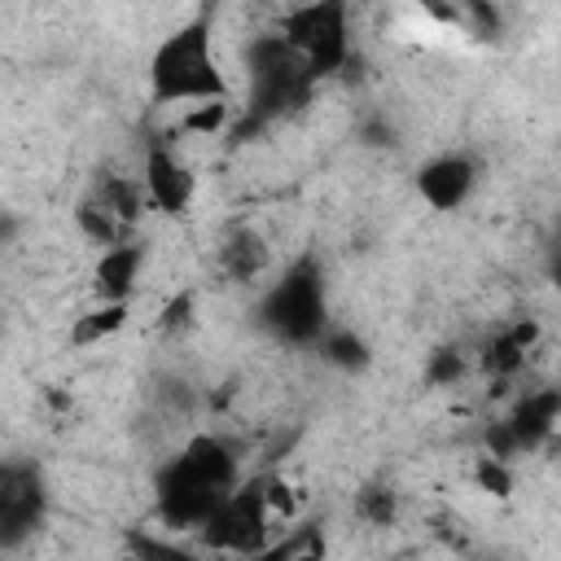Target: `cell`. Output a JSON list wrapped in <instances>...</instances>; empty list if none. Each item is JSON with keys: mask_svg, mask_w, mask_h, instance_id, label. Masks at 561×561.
<instances>
[{"mask_svg": "<svg viewBox=\"0 0 561 561\" xmlns=\"http://www.w3.org/2000/svg\"><path fill=\"white\" fill-rule=\"evenodd\" d=\"M535 342H539V324H535V320L504 324L500 333H491V337H486V346H482L478 364H482V373H491V377L508 381V377H517V373L526 368V355H530V346H535Z\"/></svg>", "mask_w": 561, "mask_h": 561, "instance_id": "7c38bea8", "label": "cell"}, {"mask_svg": "<svg viewBox=\"0 0 561 561\" xmlns=\"http://www.w3.org/2000/svg\"><path fill=\"white\" fill-rule=\"evenodd\" d=\"M276 35L302 57L311 79H329L346 66L351 57V22H346V0H298L280 13Z\"/></svg>", "mask_w": 561, "mask_h": 561, "instance_id": "5b68a950", "label": "cell"}, {"mask_svg": "<svg viewBox=\"0 0 561 561\" xmlns=\"http://www.w3.org/2000/svg\"><path fill=\"white\" fill-rule=\"evenodd\" d=\"M228 118H232V105H228V96H219V101H193V105H184V131H193V136H215V131H224L228 127Z\"/></svg>", "mask_w": 561, "mask_h": 561, "instance_id": "2e32d148", "label": "cell"}, {"mask_svg": "<svg viewBox=\"0 0 561 561\" xmlns=\"http://www.w3.org/2000/svg\"><path fill=\"white\" fill-rule=\"evenodd\" d=\"M465 351L460 346H438L434 355H430V364H425V377H430V386H456L460 377H465Z\"/></svg>", "mask_w": 561, "mask_h": 561, "instance_id": "ac0fdd59", "label": "cell"}, {"mask_svg": "<svg viewBox=\"0 0 561 561\" xmlns=\"http://www.w3.org/2000/svg\"><path fill=\"white\" fill-rule=\"evenodd\" d=\"M473 482H478L482 491H491V495H508V491H513V473H508V460L486 451V456L478 460V469H473Z\"/></svg>", "mask_w": 561, "mask_h": 561, "instance_id": "d6986e66", "label": "cell"}, {"mask_svg": "<svg viewBox=\"0 0 561 561\" xmlns=\"http://www.w3.org/2000/svg\"><path fill=\"white\" fill-rule=\"evenodd\" d=\"M44 517V482L31 465L0 460V548L22 543Z\"/></svg>", "mask_w": 561, "mask_h": 561, "instance_id": "ba28073f", "label": "cell"}, {"mask_svg": "<svg viewBox=\"0 0 561 561\" xmlns=\"http://www.w3.org/2000/svg\"><path fill=\"white\" fill-rule=\"evenodd\" d=\"M127 302H101L96 298V307L92 311H83L75 324H70V342L75 346H96V342H105V337H114L123 324H127Z\"/></svg>", "mask_w": 561, "mask_h": 561, "instance_id": "5bb4252c", "label": "cell"}, {"mask_svg": "<svg viewBox=\"0 0 561 561\" xmlns=\"http://www.w3.org/2000/svg\"><path fill=\"white\" fill-rule=\"evenodd\" d=\"M149 96L158 105H193L228 96V79L215 61L210 26L184 22L175 26L149 57Z\"/></svg>", "mask_w": 561, "mask_h": 561, "instance_id": "3957f363", "label": "cell"}, {"mask_svg": "<svg viewBox=\"0 0 561 561\" xmlns=\"http://www.w3.org/2000/svg\"><path fill=\"white\" fill-rule=\"evenodd\" d=\"M557 416H561V394H557L552 386L526 390V394L513 403V412L486 430L491 456H504V460H508V456H522V451L543 447V443L552 438V430H557Z\"/></svg>", "mask_w": 561, "mask_h": 561, "instance_id": "52a82bcc", "label": "cell"}, {"mask_svg": "<svg viewBox=\"0 0 561 561\" xmlns=\"http://www.w3.org/2000/svg\"><path fill=\"white\" fill-rule=\"evenodd\" d=\"M245 61V118H241V136H254L263 127H272L276 118L302 110L316 92L311 70L302 66V57L280 39V35H254L241 53Z\"/></svg>", "mask_w": 561, "mask_h": 561, "instance_id": "7a4b0ae2", "label": "cell"}, {"mask_svg": "<svg viewBox=\"0 0 561 561\" xmlns=\"http://www.w3.org/2000/svg\"><path fill=\"white\" fill-rule=\"evenodd\" d=\"M316 346H320V355L329 359V364H337V368H364L368 364V346L355 337V333H346V329H337V333H320L316 337Z\"/></svg>", "mask_w": 561, "mask_h": 561, "instance_id": "9a60e30c", "label": "cell"}, {"mask_svg": "<svg viewBox=\"0 0 561 561\" xmlns=\"http://www.w3.org/2000/svg\"><path fill=\"white\" fill-rule=\"evenodd\" d=\"M140 184H145L149 206L162 210V215L188 210V202H193V193H197V175H193L188 162H184L175 149H167V145H149Z\"/></svg>", "mask_w": 561, "mask_h": 561, "instance_id": "9c48e42d", "label": "cell"}, {"mask_svg": "<svg viewBox=\"0 0 561 561\" xmlns=\"http://www.w3.org/2000/svg\"><path fill=\"white\" fill-rule=\"evenodd\" d=\"M140 267H145V250L140 241H114L101 250L96 267H92V294L101 302H131V289L140 280Z\"/></svg>", "mask_w": 561, "mask_h": 561, "instance_id": "8fae6325", "label": "cell"}, {"mask_svg": "<svg viewBox=\"0 0 561 561\" xmlns=\"http://www.w3.org/2000/svg\"><path fill=\"white\" fill-rule=\"evenodd\" d=\"M272 513H267V500H263V482H237L219 508L206 517L202 535L215 552H237V557H250V552H267L272 543Z\"/></svg>", "mask_w": 561, "mask_h": 561, "instance_id": "8992f818", "label": "cell"}, {"mask_svg": "<svg viewBox=\"0 0 561 561\" xmlns=\"http://www.w3.org/2000/svg\"><path fill=\"white\" fill-rule=\"evenodd\" d=\"M193 324V294L184 289V294H175L167 307H162V316H158V329L162 333H184Z\"/></svg>", "mask_w": 561, "mask_h": 561, "instance_id": "ffe728a7", "label": "cell"}, {"mask_svg": "<svg viewBox=\"0 0 561 561\" xmlns=\"http://www.w3.org/2000/svg\"><path fill=\"white\" fill-rule=\"evenodd\" d=\"M259 320L272 337L280 342H294V346H307L324 333V320H329V307H324V272L311 254L294 259L280 280L263 294L259 302Z\"/></svg>", "mask_w": 561, "mask_h": 561, "instance_id": "277c9868", "label": "cell"}, {"mask_svg": "<svg viewBox=\"0 0 561 561\" xmlns=\"http://www.w3.org/2000/svg\"><path fill=\"white\" fill-rule=\"evenodd\" d=\"M478 184V162L469 153H438L416 171V193L434 206V210H456L469 202Z\"/></svg>", "mask_w": 561, "mask_h": 561, "instance_id": "30bf717a", "label": "cell"}, {"mask_svg": "<svg viewBox=\"0 0 561 561\" xmlns=\"http://www.w3.org/2000/svg\"><path fill=\"white\" fill-rule=\"evenodd\" d=\"M267 263H272L267 241H263L254 228H232V232L224 237V245H219V267H224L228 280H241V285H245V280L263 276Z\"/></svg>", "mask_w": 561, "mask_h": 561, "instance_id": "4fadbf2b", "label": "cell"}, {"mask_svg": "<svg viewBox=\"0 0 561 561\" xmlns=\"http://www.w3.org/2000/svg\"><path fill=\"white\" fill-rule=\"evenodd\" d=\"M237 482H241L237 451L215 434H197L158 473V513L175 530H202Z\"/></svg>", "mask_w": 561, "mask_h": 561, "instance_id": "6da1fadb", "label": "cell"}, {"mask_svg": "<svg viewBox=\"0 0 561 561\" xmlns=\"http://www.w3.org/2000/svg\"><path fill=\"white\" fill-rule=\"evenodd\" d=\"M394 491L390 486H364L355 495V517L368 522V526H390L394 522Z\"/></svg>", "mask_w": 561, "mask_h": 561, "instance_id": "e0dca14e", "label": "cell"}]
</instances>
